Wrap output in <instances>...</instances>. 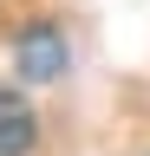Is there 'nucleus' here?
Wrapping results in <instances>:
<instances>
[{
	"label": "nucleus",
	"instance_id": "obj_1",
	"mask_svg": "<svg viewBox=\"0 0 150 156\" xmlns=\"http://www.w3.org/2000/svg\"><path fill=\"white\" fill-rule=\"evenodd\" d=\"M13 72H20L26 85H52V78L65 72V39L52 26H33L20 46H13Z\"/></svg>",
	"mask_w": 150,
	"mask_h": 156
},
{
	"label": "nucleus",
	"instance_id": "obj_2",
	"mask_svg": "<svg viewBox=\"0 0 150 156\" xmlns=\"http://www.w3.org/2000/svg\"><path fill=\"white\" fill-rule=\"evenodd\" d=\"M39 143V117L13 85H0V156H26Z\"/></svg>",
	"mask_w": 150,
	"mask_h": 156
}]
</instances>
